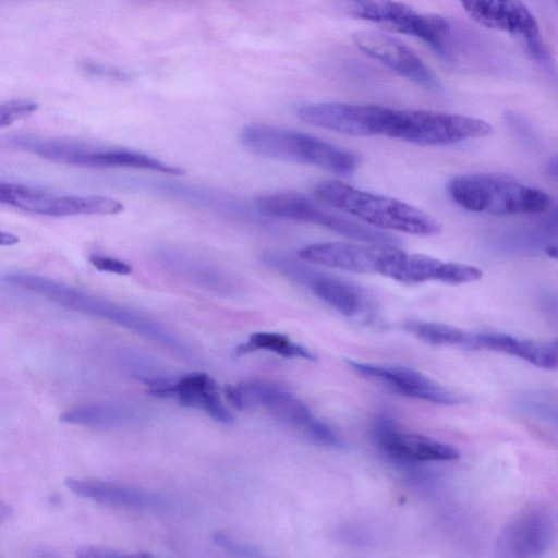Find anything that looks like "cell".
<instances>
[{
	"mask_svg": "<svg viewBox=\"0 0 558 558\" xmlns=\"http://www.w3.org/2000/svg\"><path fill=\"white\" fill-rule=\"evenodd\" d=\"M352 38L361 51L403 77L433 90L439 88V82L430 69L398 38L375 31H360Z\"/></svg>",
	"mask_w": 558,
	"mask_h": 558,
	"instance_id": "2e32d148",
	"label": "cell"
},
{
	"mask_svg": "<svg viewBox=\"0 0 558 558\" xmlns=\"http://www.w3.org/2000/svg\"><path fill=\"white\" fill-rule=\"evenodd\" d=\"M0 202L14 209L48 217L117 215L124 207L104 195L57 194L21 183H0Z\"/></svg>",
	"mask_w": 558,
	"mask_h": 558,
	"instance_id": "30bf717a",
	"label": "cell"
},
{
	"mask_svg": "<svg viewBox=\"0 0 558 558\" xmlns=\"http://www.w3.org/2000/svg\"><path fill=\"white\" fill-rule=\"evenodd\" d=\"M10 146L36 155L43 159L82 168H121L154 171L168 175H182L184 170L138 150L92 144L35 134H12Z\"/></svg>",
	"mask_w": 558,
	"mask_h": 558,
	"instance_id": "277c9868",
	"label": "cell"
},
{
	"mask_svg": "<svg viewBox=\"0 0 558 558\" xmlns=\"http://www.w3.org/2000/svg\"><path fill=\"white\" fill-rule=\"evenodd\" d=\"M547 171L551 177L558 179V155L548 161Z\"/></svg>",
	"mask_w": 558,
	"mask_h": 558,
	"instance_id": "1f68e13d",
	"label": "cell"
},
{
	"mask_svg": "<svg viewBox=\"0 0 558 558\" xmlns=\"http://www.w3.org/2000/svg\"><path fill=\"white\" fill-rule=\"evenodd\" d=\"M316 195L337 209L384 230L430 236L440 233V223L425 211L399 199L353 187L338 180L319 182Z\"/></svg>",
	"mask_w": 558,
	"mask_h": 558,
	"instance_id": "8992f818",
	"label": "cell"
},
{
	"mask_svg": "<svg viewBox=\"0 0 558 558\" xmlns=\"http://www.w3.org/2000/svg\"><path fill=\"white\" fill-rule=\"evenodd\" d=\"M404 328L420 340L434 345L464 347L468 332L440 323L410 320Z\"/></svg>",
	"mask_w": 558,
	"mask_h": 558,
	"instance_id": "cb8c5ba5",
	"label": "cell"
},
{
	"mask_svg": "<svg viewBox=\"0 0 558 558\" xmlns=\"http://www.w3.org/2000/svg\"><path fill=\"white\" fill-rule=\"evenodd\" d=\"M373 434L376 442L387 454L404 463L451 461L460 457L454 447L404 430L387 417L377 420L373 426Z\"/></svg>",
	"mask_w": 558,
	"mask_h": 558,
	"instance_id": "ac0fdd59",
	"label": "cell"
},
{
	"mask_svg": "<svg viewBox=\"0 0 558 558\" xmlns=\"http://www.w3.org/2000/svg\"><path fill=\"white\" fill-rule=\"evenodd\" d=\"M138 412L130 405L96 402L78 405L63 412L59 420L71 425L87 427H121L138 420Z\"/></svg>",
	"mask_w": 558,
	"mask_h": 558,
	"instance_id": "7402d4cb",
	"label": "cell"
},
{
	"mask_svg": "<svg viewBox=\"0 0 558 558\" xmlns=\"http://www.w3.org/2000/svg\"><path fill=\"white\" fill-rule=\"evenodd\" d=\"M149 387L148 393L158 398H177L183 407L205 411L222 424L233 422L232 414L223 405L216 381L206 373H191L178 378H142Z\"/></svg>",
	"mask_w": 558,
	"mask_h": 558,
	"instance_id": "9a60e30c",
	"label": "cell"
},
{
	"mask_svg": "<svg viewBox=\"0 0 558 558\" xmlns=\"http://www.w3.org/2000/svg\"><path fill=\"white\" fill-rule=\"evenodd\" d=\"M460 2L476 23L520 37L532 58L551 68L553 61L542 40L538 24L522 0H460Z\"/></svg>",
	"mask_w": 558,
	"mask_h": 558,
	"instance_id": "4fadbf2b",
	"label": "cell"
},
{
	"mask_svg": "<svg viewBox=\"0 0 558 558\" xmlns=\"http://www.w3.org/2000/svg\"><path fill=\"white\" fill-rule=\"evenodd\" d=\"M38 105L28 99H12L0 106V128H5L35 112Z\"/></svg>",
	"mask_w": 558,
	"mask_h": 558,
	"instance_id": "d4e9b609",
	"label": "cell"
},
{
	"mask_svg": "<svg viewBox=\"0 0 558 558\" xmlns=\"http://www.w3.org/2000/svg\"><path fill=\"white\" fill-rule=\"evenodd\" d=\"M508 123L517 132L518 136L522 138V141L534 144L536 137L533 133L531 125L520 116L515 113H507L506 116Z\"/></svg>",
	"mask_w": 558,
	"mask_h": 558,
	"instance_id": "f546056e",
	"label": "cell"
},
{
	"mask_svg": "<svg viewBox=\"0 0 558 558\" xmlns=\"http://www.w3.org/2000/svg\"><path fill=\"white\" fill-rule=\"evenodd\" d=\"M88 260L100 271L121 276H126L133 272L132 266L126 262L105 254L92 253L88 256Z\"/></svg>",
	"mask_w": 558,
	"mask_h": 558,
	"instance_id": "484cf974",
	"label": "cell"
},
{
	"mask_svg": "<svg viewBox=\"0 0 558 558\" xmlns=\"http://www.w3.org/2000/svg\"><path fill=\"white\" fill-rule=\"evenodd\" d=\"M254 206L260 215L314 223L352 240L395 246L401 244L398 236L335 213L303 194H267L257 197Z\"/></svg>",
	"mask_w": 558,
	"mask_h": 558,
	"instance_id": "9c48e42d",
	"label": "cell"
},
{
	"mask_svg": "<svg viewBox=\"0 0 558 558\" xmlns=\"http://www.w3.org/2000/svg\"><path fill=\"white\" fill-rule=\"evenodd\" d=\"M81 68L86 73L94 75V76H102V77H109V78L120 80V81L128 80L131 76L130 73L124 70L109 66L106 64L104 65V64H100L97 62H92V61H84L81 64Z\"/></svg>",
	"mask_w": 558,
	"mask_h": 558,
	"instance_id": "f1b7e54d",
	"label": "cell"
},
{
	"mask_svg": "<svg viewBox=\"0 0 558 558\" xmlns=\"http://www.w3.org/2000/svg\"><path fill=\"white\" fill-rule=\"evenodd\" d=\"M299 257L313 264L355 274H377L402 283L440 281L448 284L473 282L482 278L480 268L416 253L395 245H363L352 242H324L307 245Z\"/></svg>",
	"mask_w": 558,
	"mask_h": 558,
	"instance_id": "7a4b0ae2",
	"label": "cell"
},
{
	"mask_svg": "<svg viewBox=\"0 0 558 558\" xmlns=\"http://www.w3.org/2000/svg\"><path fill=\"white\" fill-rule=\"evenodd\" d=\"M452 201L462 208L495 216L544 214L551 207L545 192L496 174H464L448 184Z\"/></svg>",
	"mask_w": 558,
	"mask_h": 558,
	"instance_id": "52a82bcc",
	"label": "cell"
},
{
	"mask_svg": "<svg viewBox=\"0 0 558 558\" xmlns=\"http://www.w3.org/2000/svg\"><path fill=\"white\" fill-rule=\"evenodd\" d=\"M64 484L73 494L101 505L136 510H158L166 505L156 493L118 483L68 477Z\"/></svg>",
	"mask_w": 558,
	"mask_h": 558,
	"instance_id": "ffe728a7",
	"label": "cell"
},
{
	"mask_svg": "<svg viewBox=\"0 0 558 558\" xmlns=\"http://www.w3.org/2000/svg\"><path fill=\"white\" fill-rule=\"evenodd\" d=\"M545 253L553 259L558 260V245H549L545 248Z\"/></svg>",
	"mask_w": 558,
	"mask_h": 558,
	"instance_id": "836d02e7",
	"label": "cell"
},
{
	"mask_svg": "<svg viewBox=\"0 0 558 558\" xmlns=\"http://www.w3.org/2000/svg\"><path fill=\"white\" fill-rule=\"evenodd\" d=\"M161 189L167 195L227 217L240 220L253 218V214L246 208L244 203L232 195L217 190L178 184L175 182H163Z\"/></svg>",
	"mask_w": 558,
	"mask_h": 558,
	"instance_id": "44dd1931",
	"label": "cell"
},
{
	"mask_svg": "<svg viewBox=\"0 0 558 558\" xmlns=\"http://www.w3.org/2000/svg\"><path fill=\"white\" fill-rule=\"evenodd\" d=\"M240 141L255 155L311 165L339 175H350L359 166L355 153L316 136L266 123L243 128Z\"/></svg>",
	"mask_w": 558,
	"mask_h": 558,
	"instance_id": "5b68a950",
	"label": "cell"
},
{
	"mask_svg": "<svg viewBox=\"0 0 558 558\" xmlns=\"http://www.w3.org/2000/svg\"><path fill=\"white\" fill-rule=\"evenodd\" d=\"M76 557L80 558H122V557H143L149 556V554H125L118 549L98 546V545H88L84 547H80L76 553Z\"/></svg>",
	"mask_w": 558,
	"mask_h": 558,
	"instance_id": "83f0119b",
	"label": "cell"
},
{
	"mask_svg": "<svg viewBox=\"0 0 558 558\" xmlns=\"http://www.w3.org/2000/svg\"><path fill=\"white\" fill-rule=\"evenodd\" d=\"M352 15L381 24L388 28L416 36L426 41L438 54L448 56L450 24L441 15L418 14L393 0H348Z\"/></svg>",
	"mask_w": 558,
	"mask_h": 558,
	"instance_id": "8fae6325",
	"label": "cell"
},
{
	"mask_svg": "<svg viewBox=\"0 0 558 558\" xmlns=\"http://www.w3.org/2000/svg\"><path fill=\"white\" fill-rule=\"evenodd\" d=\"M312 125L354 136L384 135L423 146H439L486 136L492 126L477 118L379 105L311 104L298 109Z\"/></svg>",
	"mask_w": 558,
	"mask_h": 558,
	"instance_id": "6da1fadb",
	"label": "cell"
},
{
	"mask_svg": "<svg viewBox=\"0 0 558 558\" xmlns=\"http://www.w3.org/2000/svg\"><path fill=\"white\" fill-rule=\"evenodd\" d=\"M214 543L222 549L240 557H263L256 548L239 542L226 533L217 532L213 536Z\"/></svg>",
	"mask_w": 558,
	"mask_h": 558,
	"instance_id": "4316f807",
	"label": "cell"
},
{
	"mask_svg": "<svg viewBox=\"0 0 558 558\" xmlns=\"http://www.w3.org/2000/svg\"><path fill=\"white\" fill-rule=\"evenodd\" d=\"M302 259L280 254L274 269L283 277L312 291L318 299L344 316L362 313L367 299L362 288L347 279L322 271Z\"/></svg>",
	"mask_w": 558,
	"mask_h": 558,
	"instance_id": "5bb4252c",
	"label": "cell"
},
{
	"mask_svg": "<svg viewBox=\"0 0 558 558\" xmlns=\"http://www.w3.org/2000/svg\"><path fill=\"white\" fill-rule=\"evenodd\" d=\"M550 526L537 510L524 511L508 522L496 541V555L507 558L537 557L547 549Z\"/></svg>",
	"mask_w": 558,
	"mask_h": 558,
	"instance_id": "d6986e66",
	"label": "cell"
},
{
	"mask_svg": "<svg viewBox=\"0 0 558 558\" xmlns=\"http://www.w3.org/2000/svg\"><path fill=\"white\" fill-rule=\"evenodd\" d=\"M2 246H12L19 242V238L10 232H1V239H0Z\"/></svg>",
	"mask_w": 558,
	"mask_h": 558,
	"instance_id": "4dcf8cb0",
	"label": "cell"
},
{
	"mask_svg": "<svg viewBox=\"0 0 558 558\" xmlns=\"http://www.w3.org/2000/svg\"><path fill=\"white\" fill-rule=\"evenodd\" d=\"M151 258L163 272L203 291L220 296H234L241 291L233 274L189 248L161 244L153 250Z\"/></svg>",
	"mask_w": 558,
	"mask_h": 558,
	"instance_id": "7c38bea8",
	"label": "cell"
},
{
	"mask_svg": "<svg viewBox=\"0 0 558 558\" xmlns=\"http://www.w3.org/2000/svg\"><path fill=\"white\" fill-rule=\"evenodd\" d=\"M266 350L284 357H299L308 361L315 360V355L305 347L291 341L287 336L277 332H255L248 340L236 348V354Z\"/></svg>",
	"mask_w": 558,
	"mask_h": 558,
	"instance_id": "603a6c76",
	"label": "cell"
},
{
	"mask_svg": "<svg viewBox=\"0 0 558 558\" xmlns=\"http://www.w3.org/2000/svg\"><path fill=\"white\" fill-rule=\"evenodd\" d=\"M228 400L239 410L263 407L281 423L301 430L317 444L339 449L342 439L316 418L308 407L286 388L268 381L250 380L225 389Z\"/></svg>",
	"mask_w": 558,
	"mask_h": 558,
	"instance_id": "ba28073f",
	"label": "cell"
},
{
	"mask_svg": "<svg viewBox=\"0 0 558 558\" xmlns=\"http://www.w3.org/2000/svg\"><path fill=\"white\" fill-rule=\"evenodd\" d=\"M348 365L362 377L403 396L439 404H456L463 397L439 385L420 372L402 366H384L356 361Z\"/></svg>",
	"mask_w": 558,
	"mask_h": 558,
	"instance_id": "e0dca14e",
	"label": "cell"
},
{
	"mask_svg": "<svg viewBox=\"0 0 558 558\" xmlns=\"http://www.w3.org/2000/svg\"><path fill=\"white\" fill-rule=\"evenodd\" d=\"M12 511L9 505L4 504V501H1L0 504V521L3 522L4 520L9 519Z\"/></svg>",
	"mask_w": 558,
	"mask_h": 558,
	"instance_id": "d6a6232c",
	"label": "cell"
},
{
	"mask_svg": "<svg viewBox=\"0 0 558 558\" xmlns=\"http://www.w3.org/2000/svg\"><path fill=\"white\" fill-rule=\"evenodd\" d=\"M3 280L62 307L109 320L133 331L186 361H194L191 347L165 324L137 310L54 279L23 271H10Z\"/></svg>",
	"mask_w": 558,
	"mask_h": 558,
	"instance_id": "3957f363",
	"label": "cell"
}]
</instances>
